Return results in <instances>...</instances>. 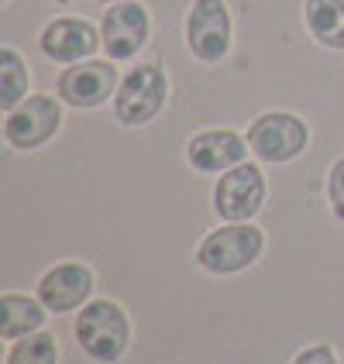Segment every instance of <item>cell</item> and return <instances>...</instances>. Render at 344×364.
<instances>
[{
  "mask_svg": "<svg viewBox=\"0 0 344 364\" xmlns=\"http://www.w3.org/2000/svg\"><path fill=\"white\" fill-rule=\"evenodd\" d=\"M76 341H80L83 354H90L93 361L114 364L131 344L127 313L118 303H110V299L86 303L83 313L76 316Z\"/></svg>",
  "mask_w": 344,
  "mask_h": 364,
  "instance_id": "cell-1",
  "label": "cell"
},
{
  "mask_svg": "<svg viewBox=\"0 0 344 364\" xmlns=\"http://www.w3.org/2000/svg\"><path fill=\"white\" fill-rule=\"evenodd\" d=\"M265 247V234L251 223H231L221 230H210L197 247V264L210 275H234L248 264L259 262Z\"/></svg>",
  "mask_w": 344,
  "mask_h": 364,
  "instance_id": "cell-2",
  "label": "cell"
},
{
  "mask_svg": "<svg viewBox=\"0 0 344 364\" xmlns=\"http://www.w3.org/2000/svg\"><path fill=\"white\" fill-rule=\"evenodd\" d=\"M169 97V80L159 65H135L114 93V114L127 127L155 121Z\"/></svg>",
  "mask_w": 344,
  "mask_h": 364,
  "instance_id": "cell-3",
  "label": "cell"
},
{
  "mask_svg": "<svg viewBox=\"0 0 344 364\" xmlns=\"http://www.w3.org/2000/svg\"><path fill=\"white\" fill-rule=\"evenodd\" d=\"M306 141H310V127L296 114H286V110H269L262 117H255L248 127L251 155L272 165L293 162L296 155H303Z\"/></svg>",
  "mask_w": 344,
  "mask_h": 364,
  "instance_id": "cell-4",
  "label": "cell"
},
{
  "mask_svg": "<svg viewBox=\"0 0 344 364\" xmlns=\"http://www.w3.org/2000/svg\"><path fill=\"white\" fill-rule=\"evenodd\" d=\"M186 48L207 65L231 52V11L224 0H193L186 14Z\"/></svg>",
  "mask_w": 344,
  "mask_h": 364,
  "instance_id": "cell-5",
  "label": "cell"
},
{
  "mask_svg": "<svg viewBox=\"0 0 344 364\" xmlns=\"http://www.w3.org/2000/svg\"><path fill=\"white\" fill-rule=\"evenodd\" d=\"M265 203V176L259 165L241 162L227 168L214 189V210L227 223H248Z\"/></svg>",
  "mask_w": 344,
  "mask_h": 364,
  "instance_id": "cell-6",
  "label": "cell"
},
{
  "mask_svg": "<svg viewBox=\"0 0 344 364\" xmlns=\"http://www.w3.org/2000/svg\"><path fill=\"white\" fill-rule=\"evenodd\" d=\"M62 127V107L56 97H28L24 103H18L7 117H4V138L11 148L31 151L41 148L48 138H56Z\"/></svg>",
  "mask_w": 344,
  "mask_h": 364,
  "instance_id": "cell-7",
  "label": "cell"
},
{
  "mask_svg": "<svg viewBox=\"0 0 344 364\" xmlns=\"http://www.w3.org/2000/svg\"><path fill=\"white\" fill-rule=\"evenodd\" d=\"M118 65L100 59H90L83 65H69L62 69L59 80H56V93L62 103L76 107V110H93L100 103L110 100V93H118Z\"/></svg>",
  "mask_w": 344,
  "mask_h": 364,
  "instance_id": "cell-8",
  "label": "cell"
},
{
  "mask_svg": "<svg viewBox=\"0 0 344 364\" xmlns=\"http://www.w3.org/2000/svg\"><path fill=\"white\" fill-rule=\"evenodd\" d=\"M148 35H152V21H148V11L135 0H121V4H110V11L103 14L100 24V38H103V52L114 62L135 59L148 45Z\"/></svg>",
  "mask_w": 344,
  "mask_h": 364,
  "instance_id": "cell-9",
  "label": "cell"
},
{
  "mask_svg": "<svg viewBox=\"0 0 344 364\" xmlns=\"http://www.w3.org/2000/svg\"><path fill=\"white\" fill-rule=\"evenodd\" d=\"M103 45V38L97 35V28L90 21L80 18H59L52 24H45V31L38 35V48L45 59L52 62H83L90 59L97 48Z\"/></svg>",
  "mask_w": 344,
  "mask_h": 364,
  "instance_id": "cell-10",
  "label": "cell"
},
{
  "mask_svg": "<svg viewBox=\"0 0 344 364\" xmlns=\"http://www.w3.org/2000/svg\"><path fill=\"white\" fill-rule=\"evenodd\" d=\"M248 151H251V148H248V138H241V134L231 131V127L200 131V134H193L189 144H186V159H189L193 168H200V172H227V168L241 165Z\"/></svg>",
  "mask_w": 344,
  "mask_h": 364,
  "instance_id": "cell-11",
  "label": "cell"
},
{
  "mask_svg": "<svg viewBox=\"0 0 344 364\" xmlns=\"http://www.w3.org/2000/svg\"><path fill=\"white\" fill-rule=\"evenodd\" d=\"M93 292V272L86 264L66 262L56 264L41 275L38 282V299L45 303V309L52 313H69V309H80Z\"/></svg>",
  "mask_w": 344,
  "mask_h": 364,
  "instance_id": "cell-12",
  "label": "cell"
},
{
  "mask_svg": "<svg viewBox=\"0 0 344 364\" xmlns=\"http://www.w3.org/2000/svg\"><path fill=\"white\" fill-rule=\"evenodd\" d=\"M303 21L317 45L344 52V0H306Z\"/></svg>",
  "mask_w": 344,
  "mask_h": 364,
  "instance_id": "cell-13",
  "label": "cell"
},
{
  "mask_svg": "<svg viewBox=\"0 0 344 364\" xmlns=\"http://www.w3.org/2000/svg\"><path fill=\"white\" fill-rule=\"evenodd\" d=\"M45 323V303L18 292H4L0 296V337L4 341H18L35 333Z\"/></svg>",
  "mask_w": 344,
  "mask_h": 364,
  "instance_id": "cell-14",
  "label": "cell"
},
{
  "mask_svg": "<svg viewBox=\"0 0 344 364\" xmlns=\"http://www.w3.org/2000/svg\"><path fill=\"white\" fill-rule=\"evenodd\" d=\"M28 100V65L11 45L0 48V107L11 114L18 103Z\"/></svg>",
  "mask_w": 344,
  "mask_h": 364,
  "instance_id": "cell-15",
  "label": "cell"
},
{
  "mask_svg": "<svg viewBox=\"0 0 344 364\" xmlns=\"http://www.w3.org/2000/svg\"><path fill=\"white\" fill-rule=\"evenodd\" d=\"M4 364H59V347L52 333H28L24 341H14Z\"/></svg>",
  "mask_w": 344,
  "mask_h": 364,
  "instance_id": "cell-16",
  "label": "cell"
},
{
  "mask_svg": "<svg viewBox=\"0 0 344 364\" xmlns=\"http://www.w3.org/2000/svg\"><path fill=\"white\" fill-rule=\"evenodd\" d=\"M327 203H330L334 217L344 220V159H338L327 172Z\"/></svg>",
  "mask_w": 344,
  "mask_h": 364,
  "instance_id": "cell-17",
  "label": "cell"
},
{
  "mask_svg": "<svg viewBox=\"0 0 344 364\" xmlns=\"http://www.w3.org/2000/svg\"><path fill=\"white\" fill-rule=\"evenodd\" d=\"M293 364H338V358H334V350H330V347L317 344V347L300 350V354L293 358Z\"/></svg>",
  "mask_w": 344,
  "mask_h": 364,
  "instance_id": "cell-18",
  "label": "cell"
},
{
  "mask_svg": "<svg viewBox=\"0 0 344 364\" xmlns=\"http://www.w3.org/2000/svg\"><path fill=\"white\" fill-rule=\"evenodd\" d=\"M97 4H107V7H110V4H121V0H97Z\"/></svg>",
  "mask_w": 344,
  "mask_h": 364,
  "instance_id": "cell-19",
  "label": "cell"
},
{
  "mask_svg": "<svg viewBox=\"0 0 344 364\" xmlns=\"http://www.w3.org/2000/svg\"><path fill=\"white\" fill-rule=\"evenodd\" d=\"M56 4H73V0H56Z\"/></svg>",
  "mask_w": 344,
  "mask_h": 364,
  "instance_id": "cell-20",
  "label": "cell"
}]
</instances>
